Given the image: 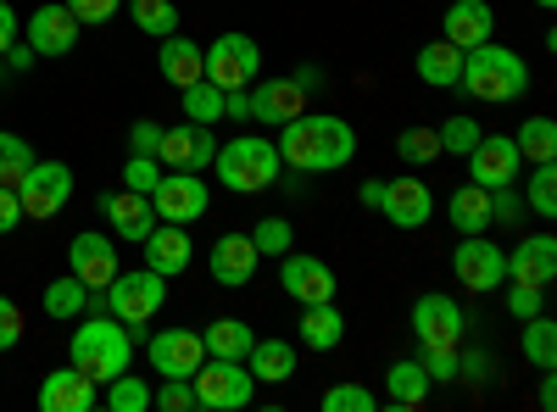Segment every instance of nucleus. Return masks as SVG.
I'll use <instances>...</instances> for the list:
<instances>
[{
	"label": "nucleus",
	"instance_id": "53",
	"mask_svg": "<svg viewBox=\"0 0 557 412\" xmlns=\"http://www.w3.org/2000/svg\"><path fill=\"white\" fill-rule=\"evenodd\" d=\"M17 223H23V201H17L12 185H0V235H12Z\"/></svg>",
	"mask_w": 557,
	"mask_h": 412
},
{
	"label": "nucleus",
	"instance_id": "26",
	"mask_svg": "<svg viewBox=\"0 0 557 412\" xmlns=\"http://www.w3.org/2000/svg\"><path fill=\"white\" fill-rule=\"evenodd\" d=\"M346 340V312L335 301H312L301 307V346L307 351H335Z\"/></svg>",
	"mask_w": 557,
	"mask_h": 412
},
{
	"label": "nucleus",
	"instance_id": "34",
	"mask_svg": "<svg viewBox=\"0 0 557 412\" xmlns=\"http://www.w3.org/2000/svg\"><path fill=\"white\" fill-rule=\"evenodd\" d=\"M178 96H184V123H207V128H218V123H223V89H218L212 78L184 84Z\"/></svg>",
	"mask_w": 557,
	"mask_h": 412
},
{
	"label": "nucleus",
	"instance_id": "52",
	"mask_svg": "<svg viewBox=\"0 0 557 412\" xmlns=\"http://www.w3.org/2000/svg\"><path fill=\"white\" fill-rule=\"evenodd\" d=\"M157 146H162V123L139 117V123L128 128V151H139V157H157Z\"/></svg>",
	"mask_w": 557,
	"mask_h": 412
},
{
	"label": "nucleus",
	"instance_id": "44",
	"mask_svg": "<svg viewBox=\"0 0 557 412\" xmlns=\"http://www.w3.org/2000/svg\"><path fill=\"white\" fill-rule=\"evenodd\" d=\"M418 369L430 374V385H451L457 379V346H418Z\"/></svg>",
	"mask_w": 557,
	"mask_h": 412
},
{
	"label": "nucleus",
	"instance_id": "45",
	"mask_svg": "<svg viewBox=\"0 0 557 412\" xmlns=\"http://www.w3.org/2000/svg\"><path fill=\"white\" fill-rule=\"evenodd\" d=\"M157 178H162V162H157V157H139V151H134V157L123 162V190H134V196H151Z\"/></svg>",
	"mask_w": 557,
	"mask_h": 412
},
{
	"label": "nucleus",
	"instance_id": "55",
	"mask_svg": "<svg viewBox=\"0 0 557 412\" xmlns=\"http://www.w3.org/2000/svg\"><path fill=\"white\" fill-rule=\"evenodd\" d=\"M380 196H385V178H362V190H357V201H362L368 212H380Z\"/></svg>",
	"mask_w": 557,
	"mask_h": 412
},
{
	"label": "nucleus",
	"instance_id": "32",
	"mask_svg": "<svg viewBox=\"0 0 557 412\" xmlns=\"http://www.w3.org/2000/svg\"><path fill=\"white\" fill-rule=\"evenodd\" d=\"M201 346H207V357H235V362H246V351L257 346V335H251L246 317H212V324L201 329Z\"/></svg>",
	"mask_w": 557,
	"mask_h": 412
},
{
	"label": "nucleus",
	"instance_id": "11",
	"mask_svg": "<svg viewBox=\"0 0 557 412\" xmlns=\"http://www.w3.org/2000/svg\"><path fill=\"white\" fill-rule=\"evenodd\" d=\"M278 285H285V296L290 301H301V307H312V301H335V290H341V279H335V267L323 262V257H307V251H285L278 257Z\"/></svg>",
	"mask_w": 557,
	"mask_h": 412
},
{
	"label": "nucleus",
	"instance_id": "54",
	"mask_svg": "<svg viewBox=\"0 0 557 412\" xmlns=\"http://www.w3.org/2000/svg\"><path fill=\"white\" fill-rule=\"evenodd\" d=\"M17 12H12V0H0V57H7L12 51V45H17Z\"/></svg>",
	"mask_w": 557,
	"mask_h": 412
},
{
	"label": "nucleus",
	"instance_id": "25",
	"mask_svg": "<svg viewBox=\"0 0 557 412\" xmlns=\"http://www.w3.org/2000/svg\"><path fill=\"white\" fill-rule=\"evenodd\" d=\"M101 212H107V223L117 228V240H134V246L157 228L151 196H134V190H112V196H101Z\"/></svg>",
	"mask_w": 557,
	"mask_h": 412
},
{
	"label": "nucleus",
	"instance_id": "42",
	"mask_svg": "<svg viewBox=\"0 0 557 412\" xmlns=\"http://www.w3.org/2000/svg\"><path fill=\"white\" fill-rule=\"evenodd\" d=\"M396 151H401V162L424 167V162H435V157H441V140H435V128L412 123V128H401V134H396Z\"/></svg>",
	"mask_w": 557,
	"mask_h": 412
},
{
	"label": "nucleus",
	"instance_id": "22",
	"mask_svg": "<svg viewBox=\"0 0 557 412\" xmlns=\"http://www.w3.org/2000/svg\"><path fill=\"white\" fill-rule=\"evenodd\" d=\"M257 262H262V251H257L251 235H223V240H212V279H218L223 290L251 285V279H257Z\"/></svg>",
	"mask_w": 557,
	"mask_h": 412
},
{
	"label": "nucleus",
	"instance_id": "29",
	"mask_svg": "<svg viewBox=\"0 0 557 412\" xmlns=\"http://www.w3.org/2000/svg\"><path fill=\"white\" fill-rule=\"evenodd\" d=\"M418 78H424L430 89H457V78H462V51L451 39H430L424 51H418Z\"/></svg>",
	"mask_w": 557,
	"mask_h": 412
},
{
	"label": "nucleus",
	"instance_id": "49",
	"mask_svg": "<svg viewBox=\"0 0 557 412\" xmlns=\"http://www.w3.org/2000/svg\"><path fill=\"white\" fill-rule=\"evenodd\" d=\"M491 374H496V357L491 351H469V357L457 351V379L462 385H491Z\"/></svg>",
	"mask_w": 557,
	"mask_h": 412
},
{
	"label": "nucleus",
	"instance_id": "17",
	"mask_svg": "<svg viewBox=\"0 0 557 412\" xmlns=\"http://www.w3.org/2000/svg\"><path fill=\"white\" fill-rule=\"evenodd\" d=\"M67 262H73V273H78V285H89V290H107L112 279H117V240H107V235H73L67 240Z\"/></svg>",
	"mask_w": 557,
	"mask_h": 412
},
{
	"label": "nucleus",
	"instance_id": "3",
	"mask_svg": "<svg viewBox=\"0 0 557 412\" xmlns=\"http://www.w3.org/2000/svg\"><path fill=\"white\" fill-rule=\"evenodd\" d=\"M128 362H134V335L117 324V317L107 312H96L89 324H78L73 329V369L78 374H89L96 385H107V379H117V374H128Z\"/></svg>",
	"mask_w": 557,
	"mask_h": 412
},
{
	"label": "nucleus",
	"instance_id": "35",
	"mask_svg": "<svg viewBox=\"0 0 557 412\" xmlns=\"http://www.w3.org/2000/svg\"><path fill=\"white\" fill-rule=\"evenodd\" d=\"M513 146L524 162H557V123L552 117H524V128L513 134Z\"/></svg>",
	"mask_w": 557,
	"mask_h": 412
},
{
	"label": "nucleus",
	"instance_id": "39",
	"mask_svg": "<svg viewBox=\"0 0 557 412\" xmlns=\"http://www.w3.org/2000/svg\"><path fill=\"white\" fill-rule=\"evenodd\" d=\"M524 207L535 217H557V162H535L530 185H524Z\"/></svg>",
	"mask_w": 557,
	"mask_h": 412
},
{
	"label": "nucleus",
	"instance_id": "30",
	"mask_svg": "<svg viewBox=\"0 0 557 412\" xmlns=\"http://www.w3.org/2000/svg\"><path fill=\"white\" fill-rule=\"evenodd\" d=\"M157 67H162V78H168L173 89L196 84V78H201V45L184 39V34H168L162 51H157Z\"/></svg>",
	"mask_w": 557,
	"mask_h": 412
},
{
	"label": "nucleus",
	"instance_id": "43",
	"mask_svg": "<svg viewBox=\"0 0 557 412\" xmlns=\"http://www.w3.org/2000/svg\"><path fill=\"white\" fill-rule=\"evenodd\" d=\"M251 240H257L262 257H285V251L296 246V228H290V217H257Z\"/></svg>",
	"mask_w": 557,
	"mask_h": 412
},
{
	"label": "nucleus",
	"instance_id": "56",
	"mask_svg": "<svg viewBox=\"0 0 557 412\" xmlns=\"http://www.w3.org/2000/svg\"><path fill=\"white\" fill-rule=\"evenodd\" d=\"M7 67H12V73H28V67H34V45H12V51H7Z\"/></svg>",
	"mask_w": 557,
	"mask_h": 412
},
{
	"label": "nucleus",
	"instance_id": "8",
	"mask_svg": "<svg viewBox=\"0 0 557 412\" xmlns=\"http://www.w3.org/2000/svg\"><path fill=\"white\" fill-rule=\"evenodd\" d=\"M451 273H457V285L462 290H474V296H491L507 285V251L485 235H462L457 251H451Z\"/></svg>",
	"mask_w": 557,
	"mask_h": 412
},
{
	"label": "nucleus",
	"instance_id": "18",
	"mask_svg": "<svg viewBox=\"0 0 557 412\" xmlns=\"http://www.w3.org/2000/svg\"><path fill=\"white\" fill-rule=\"evenodd\" d=\"M507 279L546 290L557 279V235H524L513 251H507Z\"/></svg>",
	"mask_w": 557,
	"mask_h": 412
},
{
	"label": "nucleus",
	"instance_id": "50",
	"mask_svg": "<svg viewBox=\"0 0 557 412\" xmlns=\"http://www.w3.org/2000/svg\"><path fill=\"white\" fill-rule=\"evenodd\" d=\"M67 12H73L78 23L96 28V23H112V17L123 12V0H67Z\"/></svg>",
	"mask_w": 557,
	"mask_h": 412
},
{
	"label": "nucleus",
	"instance_id": "31",
	"mask_svg": "<svg viewBox=\"0 0 557 412\" xmlns=\"http://www.w3.org/2000/svg\"><path fill=\"white\" fill-rule=\"evenodd\" d=\"M430 374L418 369V357L412 362H391V374H385V401L391 407H401V412H412V407H424L430 401Z\"/></svg>",
	"mask_w": 557,
	"mask_h": 412
},
{
	"label": "nucleus",
	"instance_id": "2",
	"mask_svg": "<svg viewBox=\"0 0 557 412\" xmlns=\"http://www.w3.org/2000/svg\"><path fill=\"white\" fill-rule=\"evenodd\" d=\"M457 89H469V96L485 101V107H513V101L530 96V67H524L519 51H507V45L485 39V45H474V51H462Z\"/></svg>",
	"mask_w": 557,
	"mask_h": 412
},
{
	"label": "nucleus",
	"instance_id": "37",
	"mask_svg": "<svg viewBox=\"0 0 557 412\" xmlns=\"http://www.w3.org/2000/svg\"><path fill=\"white\" fill-rule=\"evenodd\" d=\"M84 307H89V285H78V273L45 285V312H51V317H78Z\"/></svg>",
	"mask_w": 557,
	"mask_h": 412
},
{
	"label": "nucleus",
	"instance_id": "23",
	"mask_svg": "<svg viewBox=\"0 0 557 412\" xmlns=\"http://www.w3.org/2000/svg\"><path fill=\"white\" fill-rule=\"evenodd\" d=\"M78 17L67 12V0L62 7H39L34 17H28V45H34V57H67L73 45H78Z\"/></svg>",
	"mask_w": 557,
	"mask_h": 412
},
{
	"label": "nucleus",
	"instance_id": "5",
	"mask_svg": "<svg viewBox=\"0 0 557 412\" xmlns=\"http://www.w3.org/2000/svg\"><path fill=\"white\" fill-rule=\"evenodd\" d=\"M162 307H168V279H162V273H151V267H134V273L117 267V279L107 285V312L117 317L128 335L146 329Z\"/></svg>",
	"mask_w": 557,
	"mask_h": 412
},
{
	"label": "nucleus",
	"instance_id": "6",
	"mask_svg": "<svg viewBox=\"0 0 557 412\" xmlns=\"http://www.w3.org/2000/svg\"><path fill=\"white\" fill-rule=\"evenodd\" d=\"M190 385H196V412H240L257 396L251 369L235 362V357H207L201 369L190 374Z\"/></svg>",
	"mask_w": 557,
	"mask_h": 412
},
{
	"label": "nucleus",
	"instance_id": "1",
	"mask_svg": "<svg viewBox=\"0 0 557 412\" xmlns=\"http://www.w3.org/2000/svg\"><path fill=\"white\" fill-rule=\"evenodd\" d=\"M278 162L290 173L312 178V173H335L357 157V128L335 112H301L290 123H278Z\"/></svg>",
	"mask_w": 557,
	"mask_h": 412
},
{
	"label": "nucleus",
	"instance_id": "27",
	"mask_svg": "<svg viewBox=\"0 0 557 412\" xmlns=\"http://www.w3.org/2000/svg\"><path fill=\"white\" fill-rule=\"evenodd\" d=\"M446 217H451L457 235H491V190H480L474 178H469L462 190H451Z\"/></svg>",
	"mask_w": 557,
	"mask_h": 412
},
{
	"label": "nucleus",
	"instance_id": "21",
	"mask_svg": "<svg viewBox=\"0 0 557 412\" xmlns=\"http://www.w3.org/2000/svg\"><path fill=\"white\" fill-rule=\"evenodd\" d=\"M307 112V89L296 84V78H262V84H251V123H290V117H301Z\"/></svg>",
	"mask_w": 557,
	"mask_h": 412
},
{
	"label": "nucleus",
	"instance_id": "40",
	"mask_svg": "<svg viewBox=\"0 0 557 412\" xmlns=\"http://www.w3.org/2000/svg\"><path fill=\"white\" fill-rule=\"evenodd\" d=\"M34 167V146L23 140V134H12V128H0V185H12L17 190V178Z\"/></svg>",
	"mask_w": 557,
	"mask_h": 412
},
{
	"label": "nucleus",
	"instance_id": "59",
	"mask_svg": "<svg viewBox=\"0 0 557 412\" xmlns=\"http://www.w3.org/2000/svg\"><path fill=\"white\" fill-rule=\"evenodd\" d=\"M535 7H541V12H552V7H557V0H535Z\"/></svg>",
	"mask_w": 557,
	"mask_h": 412
},
{
	"label": "nucleus",
	"instance_id": "58",
	"mask_svg": "<svg viewBox=\"0 0 557 412\" xmlns=\"http://www.w3.org/2000/svg\"><path fill=\"white\" fill-rule=\"evenodd\" d=\"M541 407H546V412L557 407V379H552V369L541 374Z\"/></svg>",
	"mask_w": 557,
	"mask_h": 412
},
{
	"label": "nucleus",
	"instance_id": "38",
	"mask_svg": "<svg viewBox=\"0 0 557 412\" xmlns=\"http://www.w3.org/2000/svg\"><path fill=\"white\" fill-rule=\"evenodd\" d=\"M435 140H441V157H469L480 146V123L469 112H451L441 128H435Z\"/></svg>",
	"mask_w": 557,
	"mask_h": 412
},
{
	"label": "nucleus",
	"instance_id": "24",
	"mask_svg": "<svg viewBox=\"0 0 557 412\" xmlns=\"http://www.w3.org/2000/svg\"><path fill=\"white\" fill-rule=\"evenodd\" d=\"M496 34V12L485 7V0H451L446 17H441V39H451L457 51H474V45H485Z\"/></svg>",
	"mask_w": 557,
	"mask_h": 412
},
{
	"label": "nucleus",
	"instance_id": "36",
	"mask_svg": "<svg viewBox=\"0 0 557 412\" xmlns=\"http://www.w3.org/2000/svg\"><path fill=\"white\" fill-rule=\"evenodd\" d=\"M128 17L139 23V34H151V39L178 34V7L173 0H128Z\"/></svg>",
	"mask_w": 557,
	"mask_h": 412
},
{
	"label": "nucleus",
	"instance_id": "51",
	"mask_svg": "<svg viewBox=\"0 0 557 412\" xmlns=\"http://www.w3.org/2000/svg\"><path fill=\"white\" fill-rule=\"evenodd\" d=\"M23 340V307L0 296V351H12Z\"/></svg>",
	"mask_w": 557,
	"mask_h": 412
},
{
	"label": "nucleus",
	"instance_id": "19",
	"mask_svg": "<svg viewBox=\"0 0 557 412\" xmlns=\"http://www.w3.org/2000/svg\"><path fill=\"white\" fill-rule=\"evenodd\" d=\"M96 390H101V385L67 362V369H57V374L39 379V412H89V407L101 401Z\"/></svg>",
	"mask_w": 557,
	"mask_h": 412
},
{
	"label": "nucleus",
	"instance_id": "48",
	"mask_svg": "<svg viewBox=\"0 0 557 412\" xmlns=\"http://www.w3.org/2000/svg\"><path fill=\"white\" fill-rule=\"evenodd\" d=\"M502 290H507V312H513L519 324L535 317V312H546V290H535V285H513V279H507Z\"/></svg>",
	"mask_w": 557,
	"mask_h": 412
},
{
	"label": "nucleus",
	"instance_id": "47",
	"mask_svg": "<svg viewBox=\"0 0 557 412\" xmlns=\"http://www.w3.org/2000/svg\"><path fill=\"white\" fill-rule=\"evenodd\" d=\"M151 407H162V412H196V385L190 379H162L151 390Z\"/></svg>",
	"mask_w": 557,
	"mask_h": 412
},
{
	"label": "nucleus",
	"instance_id": "7",
	"mask_svg": "<svg viewBox=\"0 0 557 412\" xmlns=\"http://www.w3.org/2000/svg\"><path fill=\"white\" fill-rule=\"evenodd\" d=\"M262 73V51L251 34H218L201 51V78H212L218 89H246Z\"/></svg>",
	"mask_w": 557,
	"mask_h": 412
},
{
	"label": "nucleus",
	"instance_id": "10",
	"mask_svg": "<svg viewBox=\"0 0 557 412\" xmlns=\"http://www.w3.org/2000/svg\"><path fill=\"white\" fill-rule=\"evenodd\" d=\"M207 207H212V190L201 185V173L162 167L157 190H151V212H157L162 223H184V228H190L196 217H207Z\"/></svg>",
	"mask_w": 557,
	"mask_h": 412
},
{
	"label": "nucleus",
	"instance_id": "12",
	"mask_svg": "<svg viewBox=\"0 0 557 412\" xmlns=\"http://www.w3.org/2000/svg\"><path fill=\"white\" fill-rule=\"evenodd\" d=\"M469 162V178L480 190H502V185H519V173H524V157L513 146V134H480V146L462 157Z\"/></svg>",
	"mask_w": 557,
	"mask_h": 412
},
{
	"label": "nucleus",
	"instance_id": "28",
	"mask_svg": "<svg viewBox=\"0 0 557 412\" xmlns=\"http://www.w3.org/2000/svg\"><path fill=\"white\" fill-rule=\"evenodd\" d=\"M246 369H251L257 385H285L296 374V346L290 340H257L246 351Z\"/></svg>",
	"mask_w": 557,
	"mask_h": 412
},
{
	"label": "nucleus",
	"instance_id": "41",
	"mask_svg": "<svg viewBox=\"0 0 557 412\" xmlns=\"http://www.w3.org/2000/svg\"><path fill=\"white\" fill-rule=\"evenodd\" d=\"M107 407L112 412H146L151 407V385L139 374H117V379H107Z\"/></svg>",
	"mask_w": 557,
	"mask_h": 412
},
{
	"label": "nucleus",
	"instance_id": "33",
	"mask_svg": "<svg viewBox=\"0 0 557 412\" xmlns=\"http://www.w3.org/2000/svg\"><path fill=\"white\" fill-rule=\"evenodd\" d=\"M524 362L535 374H546V369H557V324L546 312H535V317H524Z\"/></svg>",
	"mask_w": 557,
	"mask_h": 412
},
{
	"label": "nucleus",
	"instance_id": "4",
	"mask_svg": "<svg viewBox=\"0 0 557 412\" xmlns=\"http://www.w3.org/2000/svg\"><path fill=\"white\" fill-rule=\"evenodd\" d=\"M212 167H218V178H223V190H235V196H262V190L278 185V173H285V162H278V146L262 140V134H240V140L218 146Z\"/></svg>",
	"mask_w": 557,
	"mask_h": 412
},
{
	"label": "nucleus",
	"instance_id": "15",
	"mask_svg": "<svg viewBox=\"0 0 557 412\" xmlns=\"http://www.w3.org/2000/svg\"><path fill=\"white\" fill-rule=\"evenodd\" d=\"M218 157V140L207 123H178V128H162V146H157V162L162 167H178V173H201L212 167Z\"/></svg>",
	"mask_w": 557,
	"mask_h": 412
},
{
	"label": "nucleus",
	"instance_id": "46",
	"mask_svg": "<svg viewBox=\"0 0 557 412\" xmlns=\"http://www.w3.org/2000/svg\"><path fill=\"white\" fill-rule=\"evenodd\" d=\"M323 407H330V412H374L380 396L362 390V385H335V390H323Z\"/></svg>",
	"mask_w": 557,
	"mask_h": 412
},
{
	"label": "nucleus",
	"instance_id": "20",
	"mask_svg": "<svg viewBox=\"0 0 557 412\" xmlns=\"http://www.w3.org/2000/svg\"><path fill=\"white\" fill-rule=\"evenodd\" d=\"M139 251H146V267L162 273V279H178V273L190 267V257H196L190 235H184V223H162V217H157L151 235L139 240Z\"/></svg>",
	"mask_w": 557,
	"mask_h": 412
},
{
	"label": "nucleus",
	"instance_id": "57",
	"mask_svg": "<svg viewBox=\"0 0 557 412\" xmlns=\"http://www.w3.org/2000/svg\"><path fill=\"white\" fill-rule=\"evenodd\" d=\"M296 84L307 89V96H318V89H323V73H318V67H301V73H296Z\"/></svg>",
	"mask_w": 557,
	"mask_h": 412
},
{
	"label": "nucleus",
	"instance_id": "14",
	"mask_svg": "<svg viewBox=\"0 0 557 412\" xmlns=\"http://www.w3.org/2000/svg\"><path fill=\"white\" fill-rule=\"evenodd\" d=\"M462 329H469V317H462V307L451 296H418L412 301V340L418 346H457Z\"/></svg>",
	"mask_w": 557,
	"mask_h": 412
},
{
	"label": "nucleus",
	"instance_id": "13",
	"mask_svg": "<svg viewBox=\"0 0 557 412\" xmlns=\"http://www.w3.org/2000/svg\"><path fill=\"white\" fill-rule=\"evenodd\" d=\"M146 357H151V369L162 379H190L207 362V346H201V329H157Z\"/></svg>",
	"mask_w": 557,
	"mask_h": 412
},
{
	"label": "nucleus",
	"instance_id": "9",
	"mask_svg": "<svg viewBox=\"0 0 557 412\" xmlns=\"http://www.w3.org/2000/svg\"><path fill=\"white\" fill-rule=\"evenodd\" d=\"M67 196H73V167H67V162H39V157H34V167L17 178L23 217H34V223L57 217V212L67 207Z\"/></svg>",
	"mask_w": 557,
	"mask_h": 412
},
{
	"label": "nucleus",
	"instance_id": "16",
	"mask_svg": "<svg viewBox=\"0 0 557 412\" xmlns=\"http://www.w3.org/2000/svg\"><path fill=\"white\" fill-rule=\"evenodd\" d=\"M380 212L391 217V228H424L435 217V190L424 185V178H391L385 196H380Z\"/></svg>",
	"mask_w": 557,
	"mask_h": 412
}]
</instances>
